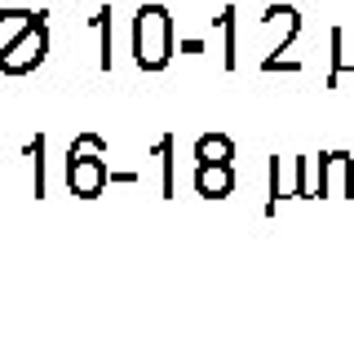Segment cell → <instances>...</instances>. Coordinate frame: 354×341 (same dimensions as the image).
<instances>
[{"mask_svg":"<svg viewBox=\"0 0 354 341\" xmlns=\"http://www.w3.org/2000/svg\"><path fill=\"white\" fill-rule=\"evenodd\" d=\"M84 156H102V142H97L93 133L75 138V147H71V156H66V160H84Z\"/></svg>","mask_w":354,"mask_h":341,"instance_id":"obj_7","label":"cell"},{"mask_svg":"<svg viewBox=\"0 0 354 341\" xmlns=\"http://www.w3.org/2000/svg\"><path fill=\"white\" fill-rule=\"evenodd\" d=\"M102 182H106V169L97 164L93 156H84V160H66V186H71L80 200H93L97 191H102Z\"/></svg>","mask_w":354,"mask_h":341,"instance_id":"obj_3","label":"cell"},{"mask_svg":"<svg viewBox=\"0 0 354 341\" xmlns=\"http://www.w3.org/2000/svg\"><path fill=\"white\" fill-rule=\"evenodd\" d=\"M40 14H27V9H0V58H5V49L22 40L31 27H36Z\"/></svg>","mask_w":354,"mask_h":341,"instance_id":"obj_4","label":"cell"},{"mask_svg":"<svg viewBox=\"0 0 354 341\" xmlns=\"http://www.w3.org/2000/svg\"><path fill=\"white\" fill-rule=\"evenodd\" d=\"M199 191L204 195H226L230 191V169L226 164H204V169H199Z\"/></svg>","mask_w":354,"mask_h":341,"instance_id":"obj_5","label":"cell"},{"mask_svg":"<svg viewBox=\"0 0 354 341\" xmlns=\"http://www.w3.org/2000/svg\"><path fill=\"white\" fill-rule=\"evenodd\" d=\"M138 62L151 71L169 62V14L155 5L138 14Z\"/></svg>","mask_w":354,"mask_h":341,"instance_id":"obj_1","label":"cell"},{"mask_svg":"<svg viewBox=\"0 0 354 341\" xmlns=\"http://www.w3.org/2000/svg\"><path fill=\"white\" fill-rule=\"evenodd\" d=\"M44 18V14H40ZM36 18V27L27 31L22 40H14V45L5 49V58H0V75H22V71H31V67H40V58H44V45H49V36H44V23Z\"/></svg>","mask_w":354,"mask_h":341,"instance_id":"obj_2","label":"cell"},{"mask_svg":"<svg viewBox=\"0 0 354 341\" xmlns=\"http://www.w3.org/2000/svg\"><path fill=\"white\" fill-rule=\"evenodd\" d=\"M226 156H230L226 138H204V142H199V160H204V164H226Z\"/></svg>","mask_w":354,"mask_h":341,"instance_id":"obj_6","label":"cell"}]
</instances>
